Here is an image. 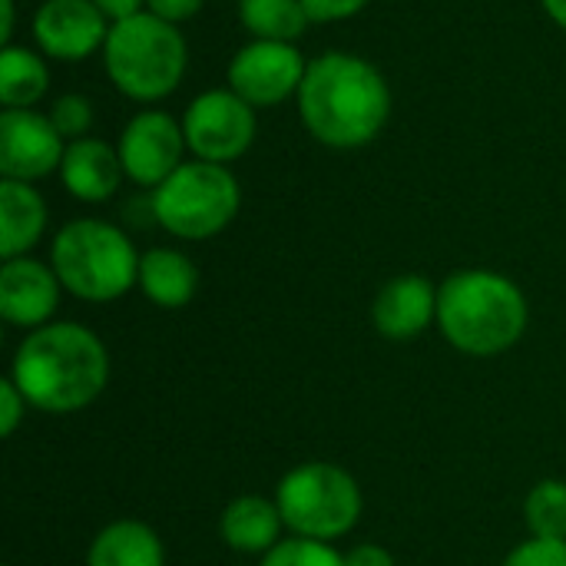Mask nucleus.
Listing matches in <instances>:
<instances>
[{"label":"nucleus","mask_w":566,"mask_h":566,"mask_svg":"<svg viewBox=\"0 0 566 566\" xmlns=\"http://www.w3.org/2000/svg\"><path fill=\"white\" fill-rule=\"evenodd\" d=\"M295 103L305 133L328 149H361L375 143L395 106L385 73L371 60L345 50L308 60Z\"/></svg>","instance_id":"1"},{"label":"nucleus","mask_w":566,"mask_h":566,"mask_svg":"<svg viewBox=\"0 0 566 566\" xmlns=\"http://www.w3.org/2000/svg\"><path fill=\"white\" fill-rule=\"evenodd\" d=\"M13 385L43 415H76L90 408L109 381V355L99 335L76 322L33 328L13 355Z\"/></svg>","instance_id":"2"},{"label":"nucleus","mask_w":566,"mask_h":566,"mask_svg":"<svg viewBox=\"0 0 566 566\" xmlns=\"http://www.w3.org/2000/svg\"><path fill=\"white\" fill-rule=\"evenodd\" d=\"M531 322L517 282L491 269H461L438 285V328L451 348L474 358L511 352Z\"/></svg>","instance_id":"3"},{"label":"nucleus","mask_w":566,"mask_h":566,"mask_svg":"<svg viewBox=\"0 0 566 566\" xmlns=\"http://www.w3.org/2000/svg\"><path fill=\"white\" fill-rule=\"evenodd\" d=\"M99 56L116 93L133 103H159L172 96L189 70L186 33L149 10L113 23Z\"/></svg>","instance_id":"4"},{"label":"nucleus","mask_w":566,"mask_h":566,"mask_svg":"<svg viewBox=\"0 0 566 566\" xmlns=\"http://www.w3.org/2000/svg\"><path fill=\"white\" fill-rule=\"evenodd\" d=\"M50 265L60 285L80 302H116L139 285L133 239L106 219H70L53 235Z\"/></svg>","instance_id":"5"},{"label":"nucleus","mask_w":566,"mask_h":566,"mask_svg":"<svg viewBox=\"0 0 566 566\" xmlns=\"http://www.w3.org/2000/svg\"><path fill=\"white\" fill-rule=\"evenodd\" d=\"M156 222L182 239L206 242L226 232L242 209V186L229 166L186 159L163 186L153 189Z\"/></svg>","instance_id":"6"},{"label":"nucleus","mask_w":566,"mask_h":566,"mask_svg":"<svg viewBox=\"0 0 566 566\" xmlns=\"http://www.w3.org/2000/svg\"><path fill=\"white\" fill-rule=\"evenodd\" d=\"M275 504L295 537L332 544L355 531L361 517V488L345 468L308 461L279 481Z\"/></svg>","instance_id":"7"},{"label":"nucleus","mask_w":566,"mask_h":566,"mask_svg":"<svg viewBox=\"0 0 566 566\" xmlns=\"http://www.w3.org/2000/svg\"><path fill=\"white\" fill-rule=\"evenodd\" d=\"M259 109L245 103L235 90L216 86L189 99L182 113V133L192 159L232 166L239 163L259 133Z\"/></svg>","instance_id":"8"},{"label":"nucleus","mask_w":566,"mask_h":566,"mask_svg":"<svg viewBox=\"0 0 566 566\" xmlns=\"http://www.w3.org/2000/svg\"><path fill=\"white\" fill-rule=\"evenodd\" d=\"M308 60L295 43L249 40L226 66V86L235 90L255 109H275L298 96Z\"/></svg>","instance_id":"9"},{"label":"nucleus","mask_w":566,"mask_h":566,"mask_svg":"<svg viewBox=\"0 0 566 566\" xmlns=\"http://www.w3.org/2000/svg\"><path fill=\"white\" fill-rule=\"evenodd\" d=\"M116 149H119L126 179L149 192L163 186L186 163V153H189L182 119L156 106L133 113V119L119 133Z\"/></svg>","instance_id":"10"},{"label":"nucleus","mask_w":566,"mask_h":566,"mask_svg":"<svg viewBox=\"0 0 566 566\" xmlns=\"http://www.w3.org/2000/svg\"><path fill=\"white\" fill-rule=\"evenodd\" d=\"M109 20L93 0H43L33 10V43L46 60L80 63L103 53L109 36Z\"/></svg>","instance_id":"11"},{"label":"nucleus","mask_w":566,"mask_h":566,"mask_svg":"<svg viewBox=\"0 0 566 566\" xmlns=\"http://www.w3.org/2000/svg\"><path fill=\"white\" fill-rule=\"evenodd\" d=\"M66 139L56 133L46 113L0 109V176L17 182H36L60 172Z\"/></svg>","instance_id":"12"},{"label":"nucleus","mask_w":566,"mask_h":566,"mask_svg":"<svg viewBox=\"0 0 566 566\" xmlns=\"http://www.w3.org/2000/svg\"><path fill=\"white\" fill-rule=\"evenodd\" d=\"M60 289L53 265L30 255L7 259L0 265V318L13 328H43L60 305Z\"/></svg>","instance_id":"13"},{"label":"nucleus","mask_w":566,"mask_h":566,"mask_svg":"<svg viewBox=\"0 0 566 566\" xmlns=\"http://www.w3.org/2000/svg\"><path fill=\"white\" fill-rule=\"evenodd\" d=\"M371 322L385 338L411 342L438 322V289L424 275H398L375 295Z\"/></svg>","instance_id":"14"},{"label":"nucleus","mask_w":566,"mask_h":566,"mask_svg":"<svg viewBox=\"0 0 566 566\" xmlns=\"http://www.w3.org/2000/svg\"><path fill=\"white\" fill-rule=\"evenodd\" d=\"M126 179L119 149L109 146L99 136H86L76 143H66L63 163H60V182L63 189L80 202H106L116 196L119 182Z\"/></svg>","instance_id":"15"},{"label":"nucleus","mask_w":566,"mask_h":566,"mask_svg":"<svg viewBox=\"0 0 566 566\" xmlns=\"http://www.w3.org/2000/svg\"><path fill=\"white\" fill-rule=\"evenodd\" d=\"M46 232V202L33 182L3 179L0 182V255H27Z\"/></svg>","instance_id":"16"},{"label":"nucleus","mask_w":566,"mask_h":566,"mask_svg":"<svg viewBox=\"0 0 566 566\" xmlns=\"http://www.w3.org/2000/svg\"><path fill=\"white\" fill-rule=\"evenodd\" d=\"M282 527H285V521L279 514V504L265 501L259 494L235 497L222 511V521H219V534H222L229 551H235V554H262V557L279 544Z\"/></svg>","instance_id":"17"},{"label":"nucleus","mask_w":566,"mask_h":566,"mask_svg":"<svg viewBox=\"0 0 566 566\" xmlns=\"http://www.w3.org/2000/svg\"><path fill=\"white\" fill-rule=\"evenodd\" d=\"M199 289L196 262L179 249H149L139 255V292L156 308H186Z\"/></svg>","instance_id":"18"},{"label":"nucleus","mask_w":566,"mask_h":566,"mask_svg":"<svg viewBox=\"0 0 566 566\" xmlns=\"http://www.w3.org/2000/svg\"><path fill=\"white\" fill-rule=\"evenodd\" d=\"M86 566H166V551L149 524L116 521L93 537Z\"/></svg>","instance_id":"19"},{"label":"nucleus","mask_w":566,"mask_h":566,"mask_svg":"<svg viewBox=\"0 0 566 566\" xmlns=\"http://www.w3.org/2000/svg\"><path fill=\"white\" fill-rule=\"evenodd\" d=\"M50 93V66L40 50L7 43L0 46V103L3 109H36Z\"/></svg>","instance_id":"20"},{"label":"nucleus","mask_w":566,"mask_h":566,"mask_svg":"<svg viewBox=\"0 0 566 566\" xmlns=\"http://www.w3.org/2000/svg\"><path fill=\"white\" fill-rule=\"evenodd\" d=\"M235 10L239 23L252 40L295 43L312 27V17L302 0H239Z\"/></svg>","instance_id":"21"},{"label":"nucleus","mask_w":566,"mask_h":566,"mask_svg":"<svg viewBox=\"0 0 566 566\" xmlns=\"http://www.w3.org/2000/svg\"><path fill=\"white\" fill-rule=\"evenodd\" d=\"M524 521L531 537L566 541V481H541L524 501Z\"/></svg>","instance_id":"22"},{"label":"nucleus","mask_w":566,"mask_h":566,"mask_svg":"<svg viewBox=\"0 0 566 566\" xmlns=\"http://www.w3.org/2000/svg\"><path fill=\"white\" fill-rule=\"evenodd\" d=\"M50 123L56 126V133L66 139V143H76V139H86L93 123H96V109H93V99L83 96V93H63L50 103L46 109Z\"/></svg>","instance_id":"23"},{"label":"nucleus","mask_w":566,"mask_h":566,"mask_svg":"<svg viewBox=\"0 0 566 566\" xmlns=\"http://www.w3.org/2000/svg\"><path fill=\"white\" fill-rule=\"evenodd\" d=\"M262 566H345V557L325 541L295 537V541H279L262 557Z\"/></svg>","instance_id":"24"},{"label":"nucleus","mask_w":566,"mask_h":566,"mask_svg":"<svg viewBox=\"0 0 566 566\" xmlns=\"http://www.w3.org/2000/svg\"><path fill=\"white\" fill-rule=\"evenodd\" d=\"M504 566H566V541H524L507 554Z\"/></svg>","instance_id":"25"},{"label":"nucleus","mask_w":566,"mask_h":566,"mask_svg":"<svg viewBox=\"0 0 566 566\" xmlns=\"http://www.w3.org/2000/svg\"><path fill=\"white\" fill-rule=\"evenodd\" d=\"M312 23H342L358 17L371 0H302Z\"/></svg>","instance_id":"26"},{"label":"nucleus","mask_w":566,"mask_h":566,"mask_svg":"<svg viewBox=\"0 0 566 566\" xmlns=\"http://www.w3.org/2000/svg\"><path fill=\"white\" fill-rule=\"evenodd\" d=\"M23 411H27V398H23V391L13 385V378L7 375V378L0 381V434H3V438H10V434L20 428Z\"/></svg>","instance_id":"27"},{"label":"nucleus","mask_w":566,"mask_h":566,"mask_svg":"<svg viewBox=\"0 0 566 566\" xmlns=\"http://www.w3.org/2000/svg\"><path fill=\"white\" fill-rule=\"evenodd\" d=\"M202 3H206V0H146V10H149L153 17H159V20L179 27V23L192 20V17L202 10Z\"/></svg>","instance_id":"28"},{"label":"nucleus","mask_w":566,"mask_h":566,"mask_svg":"<svg viewBox=\"0 0 566 566\" xmlns=\"http://www.w3.org/2000/svg\"><path fill=\"white\" fill-rule=\"evenodd\" d=\"M345 566H395V557L378 544H358L345 554Z\"/></svg>","instance_id":"29"},{"label":"nucleus","mask_w":566,"mask_h":566,"mask_svg":"<svg viewBox=\"0 0 566 566\" xmlns=\"http://www.w3.org/2000/svg\"><path fill=\"white\" fill-rule=\"evenodd\" d=\"M93 3L103 10V17H106L109 23H119V20L136 17V13L146 10V0H93Z\"/></svg>","instance_id":"30"},{"label":"nucleus","mask_w":566,"mask_h":566,"mask_svg":"<svg viewBox=\"0 0 566 566\" xmlns=\"http://www.w3.org/2000/svg\"><path fill=\"white\" fill-rule=\"evenodd\" d=\"M17 30V0H0V46L13 43Z\"/></svg>","instance_id":"31"},{"label":"nucleus","mask_w":566,"mask_h":566,"mask_svg":"<svg viewBox=\"0 0 566 566\" xmlns=\"http://www.w3.org/2000/svg\"><path fill=\"white\" fill-rule=\"evenodd\" d=\"M541 7L560 30H566V0H541Z\"/></svg>","instance_id":"32"}]
</instances>
